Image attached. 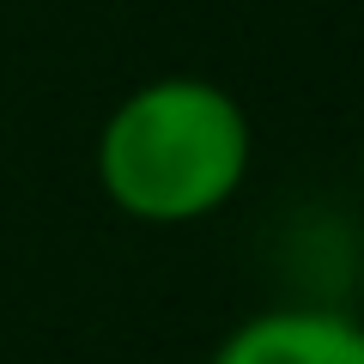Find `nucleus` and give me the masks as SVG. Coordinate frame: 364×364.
Listing matches in <instances>:
<instances>
[{"label":"nucleus","instance_id":"obj_2","mask_svg":"<svg viewBox=\"0 0 364 364\" xmlns=\"http://www.w3.org/2000/svg\"><path fill=\"white\" fill-rule=\"evenodd\" d=\"M207 364H364V322L322 304H273L243 316Z\"/></svg>","mask_w":364,"mask_h":364},{"label":"nucleus","instance_id":"obj_3","mask_svg":"<svg viewBox=\"0 0 364 364\" xmlns=\"http://www.w3.org/2000/svg\"><path fill=\"white\" fill-rule=\"evenodd\" d=\"M358 195H364V152H358Z\"/></svg>","mask_w":364,"mask_h":364},{"label":"nucleus","instance_id":"obj_1","mask_svg":"<svg viewBox=\"0 0 364 364\" xmlns=\"http://www.w3.org/2000/svg\"><path fill=\"white\" fill-rule=\"evenodd\" d=\"M249 109L200 73H164L97 128V188L134 225H200L249 182Z\"/></svg>","mask_w":364,"mask_h":364}]
</instances>
